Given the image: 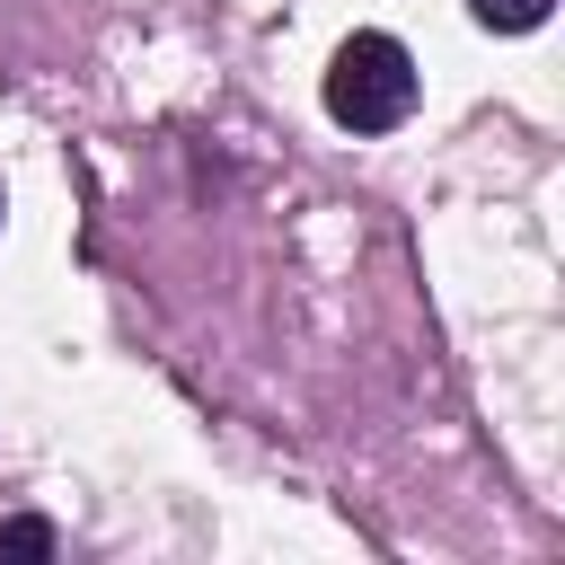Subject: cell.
<instances>
[{
    "mask_svg": "<svg viewBox=\"0 0 565 565\" xmlns=\"http://www.w3.org/2000/svg\"><path fill=\"white\" fill-rule=\"evenodd\" d=\"M327 115L344 132H397L415 115V53L397 35H380V26L344 35L335 62H327Z\"/></svg>",
    "mask_w": 565,
    "mask_h": 565,
    "instance_id": "cell-1",
    "label": "cell"
},
{
    "mask_svg": "<svg viewBox=\"0 0 565 565\" xmlns=\"http://www.w3.org/2000/svg\"><path fill=\"white\" fill-rule=\"evenodd\" d=\"M547 9H556V0H468V18H477L486 35H530V26H547Z\"/></svg>",
    "mask_w": 565,
    "mask_h": 565,
    "instance_id": "cell-2",
    "label": "cell"
},
{
    "mask_svg": "<svg viewBox=\"0 0 565 565\" xmlns=\"http://www.w3.org/2000/svg\"><path fill=\"white\" fill-rule=\"evenodd\" d=\"M0 556H53V521H35V512H18V521H0Z\"/></svg>",
    "mask_w": 565,
    "mask_h": 565,
    "instance_id": "cell-3",
    "label": "cell"
}]
</instances>
